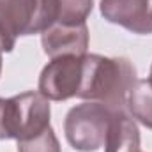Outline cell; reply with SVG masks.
<instances>
[{
	"label": "cell",
	"mask_w": 152,
	"mask_h": 152,
	"mask_svg": "<svg viewBox=\"0 0 152 152\" xmlns=\"http://www.w3.org/2000/svg\"><path fill=\"white\" fill-rule=\"evenodd\" d=\"M136 80V69L127 58L87 53L76 97L101 103L113 112L126 110L127 92Z\"/></svg>",
	"instance_id": "cell-1"
},
{
	"label": "cell",
	"mask_w": 152,
	"mask_h": 152,
	"mask_svg": "<svg viewBox=\"0 0 152 152\" xmlns=\"http://www.w3.org/2000/svg\"><path fill=\"white\" fill-rule=\"evenodd\" d=\"M57 18V0H0V50L12 51L20 36L42 34Z\"/></svg>",
	"instance_id": "cell-2"
},
{
	"label": "cell",
	"mask_w": 152,
	"mask_h": 152,
	"mask_svg": "<svg viewBox=\"0 0 152 152\" xmlns=\"http://www.w3.org/2000/svg\"><path fill=\"white\" fill-rule=\"evenodd\" d=\"M50 99L39 90H28L9 99H2L0 140H25L50 127Z\"/></svg>",
	"instance_id": "cell-3"
},
{
	"label": "cell",
	"mask_w": 152,
	"mask_h": 152,
	"mask_svg": "<svg viewBox=\"0 0 152 152\" xmlns=\"http://www.w3.org/2000/svg\"><path fill=\"white\" fill-rule=\"evenodd\" d=\"M113 110L96 101H83L73 106L64 120V133L69 145L78 152H96L104 145Z\"/></svg>",
	"instance_id": "cell-4"
},
{
	"label": "cell",
	"mask_w": 152,
	"mask_h": 152,
	"mask_svg": "<svg viewBox=\"0 0 152 152\" xmlns=\"http://www.w3.org/2000/svg\"><path fill=\"white\" fill-rule=\"evenodd\" d=\"M83 57L66 55L51 58L39 76V92L50 101H66L75 97L81 81Z\"/></svg>",
	"instance_id": "cell-5"
},
{
	"label": "cell",
	"mask_w": 152,
	"mask_h": 152,
	"mask_svg": "<svg viewBox=\"0 0 152 152\" xmlns=\"http://www.w3.org/2000/svg\"><path fill=\"white\" fill-rule=\"evenodd\" d=\"M101 14L106 21L133 34H152V0H101Z\"/></svg>",
	"instance_id": "cell-6"
},
{
	"label": "cell",
	"mask_w": 152,
	"mask_h": 152,
	"mask_svg": "<svg viewBox=\"0 0 152 152\" xmlns=\"http://www.w3.org/2000/svg\"><path fill=\"white\" fill-rule=\"evenodd\" d=\"M42 51L50 58L75 55L83 57L88 50V28L87 23L81 25H60L53 23L41 34Z\"/></svg>",
	"instance_id": "cell-7"
},
{
	"label": "cell",
	"mask_w": 152,
	"mask_h": 152,
	"mask_svg": "<svg viewBox=\"0 0 152 152\" xmlns=\"http://www.w3.org/2000/svg\"><path fill=\"white\" fill-rule=\"evenodd\" d=\"M103 147L104 152H142L138 124L126 110L113 112Z\"/></svg>",
	"instance_id": "cell-8"
},
{
	"label": "cell",
	"mask_w": 152,
	"mask_h": 152,
	"mask_svg": "<svg viewBox=\"0 0 152 152\" xmlns=\"http://www.w3.org/2000/svg\"><path fill=\"white\" fill-rule=\"evenodd\" d=\"M126 112L142 126L152 129V81L136 80L126 97Z\"/></svg>",
	"instance_id": "cell-9"
},
{
	"label": "cell",
	"mask_w": 152,
	"mask_h": 152,
	"mask_svg": "<svg viewBox=\"0 0 152 152\" xmlns=\"http://www.w3.org/2000/svg\"><path fill=\"white\" fill-rule=\"evenodd\" d=\"M57 4H58V18L55 23L60 25L87 23V18L94 7V0H57Z\"/></svg>",
	"instance_id": "cell-10"
},
{
	"label": "cell",
	"mask_w": 152,
	"mask_h": 152,
	"mask_svg": "<svg viewBox=\"0 0 152 152\" xmlns=\"http://www.w3.org/2000/svg\"><path fill=\"white\" fill-rule=\"evenodd\" d=\"M18 152H60V143L50 126L36 136L18 140Z\"/></svg>",
	"instance_id": "cell-11"
},
{
	"label": "cell",
	"mask_w": 152,
	"mask_h": 152,
	"mask_svg": "<svg viewBox=\"0 0 152 152\" xmlns=\"http://www.w3.org/2000/svg\"><path fill=\"white\" fill-rule=\"evenodd\" d=\"M0 73H2V50H0Z\"/></svg>",
	"instance_id": "cell-12"
},
{
	"label": "cell",
	"mask_w": 152,
	"mask_h": 152,
	"mask_svg": "<svg viewBox=\"0 0 152 152\" xmlns=\"http://www.w3.org/2000/svg\"><path fill=\"white\" fill-rule=\"evenodd\" d=\"M149 80L152 81V66H151V73H149Z\"/></svg>",
	"instance_id": "cell-13"
},
{
	"label": "cell",
	"mask_w": 152,
	"mask_h": 152,
	"mask_svg": "<svg viewBox=\"0 0 152 152\" xmlns=\"http://www.w3.org/2000/svg\"><path fill=\"white\" fill-rule=\"evenodd\" d=\"M0 108H2V97H0Z\"/></svg>",
	"instance_id": "cell-14"
}]
</instances>
